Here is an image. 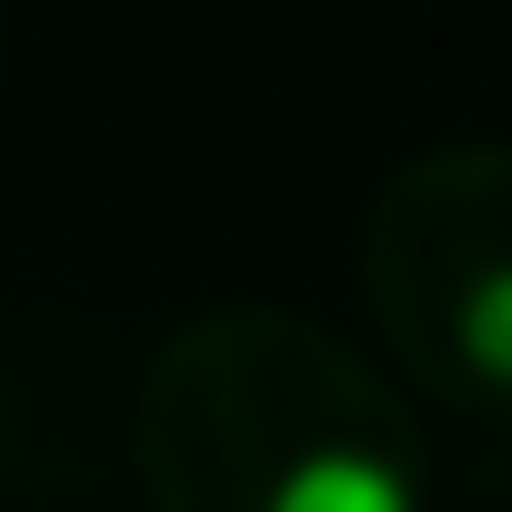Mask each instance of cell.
<instances>
[{
    "label": "cell",
    "instance_id": "6da1fadb",
    "mask_svg": "<svg viewBox=\"0 0 512 512\" xmlns=\"http://www.w3.org/2000/svg\"><path fill=\"white\" fill-rule=\"evenodd\" d=\"M151 512H422L432 462L412 402L312 312H191L131 412Z\"/></svg>",
    "mask_w": 512,
    "mask_h": 512
},
{
    "label": "cell",
    "instance_id": "7a4b0ae2",
    "mask_svg": "<svg viewBox=\"0 0 512 512\" xmlns=\"http://www.w3.org/2000/svg\"><path fill=\"white\" fill-rule=\"evenodd\" d=\"M382 352L452 412L512 422V141H432L362 211Z\"/></svg>",
    "mask_w": 512,
    "mask_h": 512
}]
</instances>
